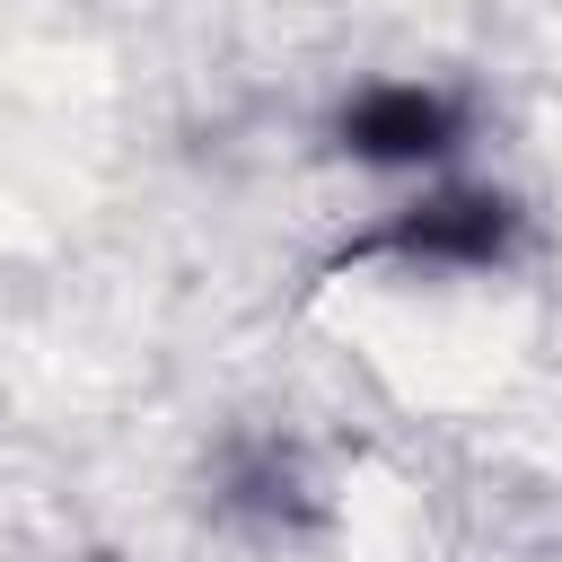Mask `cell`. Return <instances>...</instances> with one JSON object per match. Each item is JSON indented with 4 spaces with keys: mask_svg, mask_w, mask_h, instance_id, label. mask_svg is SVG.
<instances>
[{
    "mask_svg": "<svg viewBox=\"0 0 562 562\" xmlns=\"http://www.w3.org/2000/svg\"><path fill=\"white\" fill-rule=\"evenodd\" d=\"M448 140H457V105L439 88H369L342 114V149L369 158V167H422Z\"/></svg>",
    "mask_w": 562,
    "mask_h": 562,
    "instance_id": "1",
    "label": "cell"
},
{
    "mask_svg": "<svg viewBox=\"0 0 562 562\" xmlns=\"http://www.w3.org/2000/svg\"><path fill=\"white\" fill-rule=\"evenodd\" d=\"M369 246H395V255H422V263H492L509 246V202L501 193H430L395 228H378Z\"/></svg>",
    "mask_w": 562,
    "mask_h": 562,
    "instance_id": "2",
    "label": "cell"
},
{
    "mask_svg": "<svg viewBox=\"0 0 562 562\" xmlns=\"http://www.w3.org/2000/svg\"><path fill=\"white\" fill-rule=\"evenodd\" d=\"M228 483H237V509H263V518H290V465H281V457H246V465H237Z\"/></svg>",
    "mask_w": 562,
    "mask_h": 562,
    "instance_id": "3",
    "label": "cell"
}]
</instances>
